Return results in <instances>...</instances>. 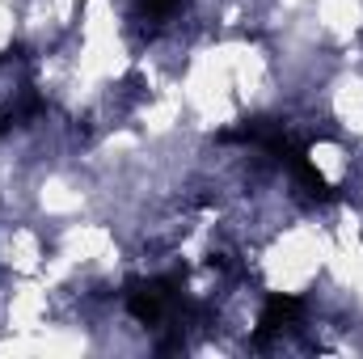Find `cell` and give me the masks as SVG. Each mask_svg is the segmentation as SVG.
<instances>
[{
  "label": "cell",
  "mask_w": 363,
  "mask_h": 359,
  "mask_svg": "<svg viewBox=\"0 0 363 359\" xmlns=\"http://www.w3.org/2000/svg\"><path fill=\"white\" fill-rule=\"evenodd\" d=\"M300 300L296 296H274L271 304H267V313H262V321H258V334H254V343L258 347H267L274 334H283V330H291V321L300 317Z\"/></svg>",
  "instance_id": "obj_2"
},
{
  "label": "cell",
  "mask_w": 363,
  "mask_h": 359,
  "mask_svg": "<svg viewBox=\"0 0 363 359\" xmlns=\"http://www.w3.org/2000/svg\"><path fill=\"white\" fill-rule=\"evenodd\" d=\"M182 4H186V0H140V17H144L148 26H161V21H169L174 13H182Z\"/></svg>",
  "instance_id": "obj_3"
},
{
  "label": "cell",
  "mask_w": 363,
  "mask_h": 359,
  "mask_svg": "<svg viewBox=\"0 0 363 359\" xmlns=\"http://www.w3.org/2000/svg\"><path fill=\"white\" fill-rule=\"evenodd\" d=\"M178 275H165V279H140V283H127V309L135 321L144 326H157L165 321L174 309H178Z\"/></svg>",
  "instance_id": "obj_1"
}]
</instances>
